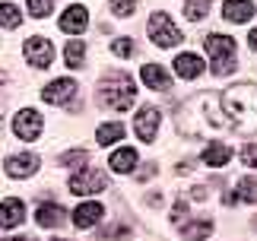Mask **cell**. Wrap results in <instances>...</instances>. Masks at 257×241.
I'll return each instance as SVG.
<instances>
[{
  "label": "cell",
  "mask_w": 257,
  "mask_h": 241,
  "mask_svg": "<svg viewBox=\"0 0 257 241\" xmlns=\"http://www.w3.org/2000/svg\"><path fill=\"white\" fill-rule=\"evenodd\" d=\"M225 120L238 134H257V89L254 83H238L222 95Z\"/></svg>",
  "instance_id": "obj_1"
},
{
  "label": "cell",
  "mask_w": 257,
  "mask_h": 241,
  "mask_svg": "<svg viewBox=\"0 0 257 241\" xmlns=\"http://www.w3.org/2000/svg\"><path fill=\"white\" fill-rule=\"evenodd\" d=\"M137 98V83L131 79V73H121V70H111V73L102 76L98 83V102L111 111H127Z\"/></svg>",
  "instance_id": "obj_2"
},
{
  "label": "cell",
  "mask_w": 257,
  "mask_h": 241,
  "mask_svg": "<svg viewBox=\"0 0 257 241\" xmlns=\"http://www.w3.org/2000/svg\"><path fill=\"white\" fill-rule=\"evenodd\" d=\"M203 48L213 57V73L216 76H229L235 70V38L232 35H206Z\"/></svg>",
  "instance_id": "obj_3"
},
{
  "label": "cell",
  "mask_w": 257,
  "mask_h": 241,
  "mask_svg": "<svg viewBox=\"0 0 257 241\" xmlns=\"http://www.w3.org/2000/svg\"><path fill=\"white\" fill-rule=\"evenodd\" d=\"M184 38V32H178V26L172 23L169 13H153L150 16V42L159 48H175Z\"/></svg>",
  "instance_id": "obj_4"
},
{
  "label": "cell",
  "mask_w": 257,
  "mask_h": 241,
  "mask_svg": "<svg viewBox=\"0 0 257 241\" xmlns=\"http://www.w3.org/2000/svg\"><path fill=\"white\" fill-rule=\"evenodd\" d=\"M42 127H45V120H42V114H38L35 108H23V111L13 117V134L19 140H26V143L42 137Z\"/></svg>",
  "instance_id": "obj_5"
},
{
  "label": "cell",
  "mask_w": 257,
  "mask_h": 241,
  "mask_svg": "<svg viewBox=\"0 0 257 241\" xmlns=\"http://www.w3.org/2000/svg\"><path fill=\"white\" fill-rule=\"evenodd\" d=\"M108 187V178L98 172V168H80L70 178V190L73 194H98V190Z\"/></svg>",
  "instance_id": "obj_6"
},
{
  "label": "cell",
  "mask_w": 257,
  "mask_h": 241,
  "mask_svg": "<svg viewBox=\"0 0 257 241\" xmlns=\"http://www.w3.org/2000/svg\"><path fill=\"white\" fill-rule=\"evenodd\" d=\"M23 51L32 67H51V60H54V45L48 38H29Z\"/></svg>",
  "instance_id": "obj_7"
},
{
  "label": "cell",
  "mask_w": 257,
  "mask_h": 241,
  "mask_svg": "<svg viewBox=\"0 0 257 241\" xmlns=\"http://www.w3.org/2000/svg\"><path fill=\"white\" fill-rule=\"evenodd\" d=\"M134 130H137V137H140L143 143H153L156 130H159V108H153V105L140 108V111H137V120H134Z\"/></svg>",
  "instance_id": "obj_8"
},
{
  "label": "cell",
  "mask_w": 257,
  "mask_h": 241,
  "mask_svg": "<svg viewBox=\"0 0 257 241\" xmlns=\"http://www.w3.org/2000/svg\"><path fill=\"white\" fill-rule=\"evenodd\" d=\"M4 172L10 178H29V175H35L38 172V156H32V153L10 156L7 162H4Z\"/></svg>",
  "instance_id": "obj_9"
},
{
  "label": "cell",
  "mask_w": 257,
  "mask_h": 241,
  "mask_svg": "<svg viewBox=\"0 0 257 241\" xmlns=\"http://www.w3.org/2000/svg\"><path fill=\"white\" fill-rule=\"evenodd\" d=\"M76 95V83L73 79H54L51 86H45L42 89V98L45 102H51V105H64V102H70V98Z\"/></svg>",
  "instance_id": "obj_10"
},
{
  "label": "cell",
  "mask_w": 257,
  "mask_h": 241,
  "mask_svg": "<svg viewBox=\"0 0 257 241\" xmlns=\"http://www.w3.org/2000/svg\"><path fill=\"white\" fill-rule=\"evenodd\" d=\"M26 219V203L23 200H16V197H10L0 203V228H13L19 225Z\"/></svg>",
  "instance_id": "obj_11"
},
{
  "label": "cell",
  "mask_w": 257,
  "mask_h": 241,
  "mask_svg": "<svg viewBox=\"0 0 257 241\" xmlns=\"http://www.w3.org/2000/svg\"><path fill=\"white\" fill-rule=\"evenodd\" d=\"M102 216H105V206L89 200V203H80V206L73 209V225H76V228H92Z\"/></svg>",
  "instance_id": "obj_12"
},
{
  "label": "cell",
  "mask_w": 257,
  "mask_h": 241,
  "mask_svg": "<svg viewBox=\"0 0 257 241\" xmlns=\"http://www.w3.org/2000/svg\"><path fill=\"white\" fill-rule=\"evenodd\" d=\"M175 73L181 76V79H197L203 73V57H197L191 51H184V54H178L175 57Z\"/></svg>",
  "instance_id": "obj_13"
},
{
  "label": "cell",
  "mask_w": 257,
  "mask_h": 241,
  "mask_svg": "<svg viewBox=\"0 0 257 241\" xmlns=\"http://www.w3.org/2000/svg\"><path fill=\"white\" fill-rule=\"evenodd\" d=\"M140 76H143V83L150 89H156V92H169V86H172V76L165 73L159 64H143Z\"/></svg>",
  "instance_id": "obj_14"
},
{
  "label": "cell",
  "mask_w": 257,
  "mask_h": 241,
  "mask_svg": "<svg viewBox=\"0 0 257 241\" xmlns=\"http://www.w3.org/2000/svg\"><path fill=\"white\" fill-rule=\"evenodd\" d=\"M222 16L229 19V23H248L254 16V0H225Z\"/></svg>",
  "instance_id": "obj_15"
},
{
  "label": "cell",
  "mask_w": 257,
  "mask_h": 241,
  "mask_svg": "<svg viewBox=\"0 0 257 241\" xmlns=\"http://www.w3.org/2000/svg\"><path fill=\"white\" fill-rule=\"evenodd\" d=\"M89 23V13H86V7H70L67 13L61 16V32L67 35H76V32H83Z\"/></svg>",
  "instance_id": "obj_16"
},
{
  "label": "cell",
  "mask_w": 257,
  "mask_h": 241,
  "mask_svg": "<svg viewBox=\"0 0 257 241\" xmlns=\"http://www.w3.org/2000/svg\"><path fill=\"white\" fill-rule=\"evenodd\" d=\"M137 162H140V156H137V149H131V146L117 149V153H114L111 159H108L111 172H117V175H127V172H134V168H137Z\"/></svg>",
  "instance_id": "obj_17"
},
{
  "label": "cell",
  "mask_w": 257,
  "mask_h": 241,
  "mask_svg": "<svg viewBox=\"0 0 257 241\" xmlns=\"http://www.w3.org/2000/svg\"><path fill=\"white\" fill-rule=\"evenodd\" d=\"M232 159V146H225V143H210L203 149V162L210 165V168H219V165H225Z\"/></svg>",
  "instance_id": "obj_18"
},
{
  "label": "cell",
  "mask_w": 257,
  "mask_h": 241,
  "mask_svg": "<svg viewBox=\"0 0 257 241\" xmlns=\"http://www.w3.org/2000/svg\"><path fill=\"white\" fill-rule=\"evenodd\" d=\"M35 219H38V225L54 228V225H61L64 213H61V206H57V203H42V206H38V213H35Z\"/></svg>",
  "instance_id": "obj_19"
},
{
  "label": "cell",
  "mask_w": 257,
  "mask_h": 241,
  "mask_svg": "<svg viewBox=\"0 0 257 241\" xmlns=\"http://www.w3.org/2000/svg\"><path fill=\"white\" fill-rule=\"evenodd\" d=\"M121 137H124V127H121V124H114V120H111V124H102V127L95 130L98 146H111V143H117Z\"/></svg>",
  "instance_id": "obj_20"
},
{
  "label": "cell",
  "mask_w": 257,
  "mask_h": 241,
  "mask_svg": "<svg viewBox=\"0 0 257 241\" xmlns=\"http://www.w3.org/2000/svg\"><path fill=\"white\" fill-rule=\"evenodd\" d=\"M210 232H213V222H203V219L187 222V225L181 228V235H184L187 241H203V238H210Z\"/></svg>",
  "instance_id": "obj_21"
},
{
  "label": "cell",
  "mask_w": 257,
  "mask_h": 241,
  "mask_svg": "<svg viewBox=\"0 0 257 241\" xmlns=\"http://www.w3.org/2000/svg\"><path fill=\"white\" fill-rule=\"evenodd\" d=\"M64 60H67V67H83V60H86V45L80 42V38H76V42H67Z\"/></svg>",
  "instance_id": "obj_22"
},
{
  "label": "cell",
  "mask_w": 257,
  "mask_h": 241,
  "mask_svg": "<svg viewBox=\"0 0 257 241\" xmlns=\"http://www.w3.org/2000/svg\"><path fill=\"white\" fill-rule=\"evenodd\" d=\"M23 23V13H19L16 4H0V26L4 29H16Z\"/></svg>",
  "instance_id": "obj_23"
},
{
  "label": "cell",
  "mask_w": 257,
  "mask_h": 241,
  "mask_svg": "<svg viewBox=\"0 0 257 241\" xmlns=\"http://www.w3.org/2000/svg\"><path fill=\"white\" fill-rule=\"evenodd\" d=\"M206 13H210V0H187V7H184V16L191 19V23H197V19H203Z\"/></svg>",
  "instance_id": "obj_24"
},
{
  "label": "cell",
  "mask_w": 257,
  "mask_h": 241,
  "mask_svg": "<svg viewBox=\"0 0 257 241\" xmlns=\"http://www.w3.org/2000/svg\"><path fill=\"white\" fill-rule=\"evenodd\" d=\"M86 159H89L86 149H70V153L61 156V165L64 168H86Z\"/></svg>",
  "instance_id": "obj_25"
},
{
  "label": "cell",
  "mask_w": 257,
  "mask_h": 241,
  "mask_svg": "<svg viewBox=\"0 0 257 241\" xmlns=\"http://www.w3.org/2000/svg\"><path fill=\"white\" fill-rule=\"evenodd\" d=\"M238 200H244V203H257V178H241L238 181Z\"/></svg>",
  "instance_id": "obj_26"
},
{
  "label": "cell",
  "mask_w": 257,
  "mask_h": 241,
  "mask_svg": "<svg viewBox=\"0 0 257 241\" xmlns=\"http://www.w3.org/2000/svg\"><path fill=\"white\" fill-rule=\"evenodd\" d=\"M124 235H131V228H127L124 222L108 225V228H102V232H98V238H102V241H117V238H124Z\"/></svg>",
  "instance_id": "obj_27"
},
{
  "label": "cell",
  "mask_w": 257,
  "mask_h": 241,
  "mask_svg": "<svg viewBox=\"0 0 257 241\" xmlns=\"http://www.w3.org/2000/svg\"><path fill=\"white\" fill-rule=\"evenodd\" d=\"M51 7H54V0H29V13H32L35 19H42L51 13Z\"/></svg>",
  "instance_id": "obj_28"
},
{
  "label": "cell",
  "mask_w": 257,
  "mask_h": 241,
  "mask_svg": "<svg viewBox=\"0 0 257 241\" xmlns=\"http://www.w3.org/2000/svg\"><path fill=\"white\" fill-rule=\"evenodd\" d=\"M137 10V0H111V13L114 16H131Z\"/></svg>",
  "instance_id": "obj_29"
},
{
  "label": "cell",
  "mask_w": 257,
  "mask_h": 241,
  "mask_svg": "<svg viewBox=\"0 0 257 241\" xmlns=\"http://www.w3.org/2000/svg\"><path fill=\"white\" fill-rule=\"evenodd\" d=\"M111 51H114L117 57H131V54H134V42H131V38H114Z\"/></svg>",
  "instance_id": "obj_30"
},
{
  "label": "cell",
  "mask_w": 257,
  "mask_h": 241,
  "mask_svg": "<svg viewBox=\"0 0 257 241\" xmlns=\"http://www.w3.org/2000/svg\"><path fill=\"white\" fill-rule=\"evenodd\" d=\"M241 162L248 165V168H257V146L254 143H248V146L241 149Z\"/></svg>",
  "instance_id": "obj_31"
},
{
  "label": "cell",
  "mask_w": 257,
  "mask_h": 241,
  "mask_svg": "<svg viewBox=\"0 0 257 241\" xmlns=\"http://www.w3.org/2000/svg\"><path fill=\"white\" fill-rule=\"evenodd\" d=\"M184 216H187V203H184V200H178V203L172 206V219L178 222V219H184Z\"/></svg>",
  "instance_id": "obj_32"
},
{
  "label": "cell",
  "mask_w": 257,
  "mask_h": 241,
  "mask_svg": "<svg viewBox=\"0 0 257 241\" xmlns=\"http://www.w3.org/2000/svg\"><path fill=\"white\" fill-rule=\"evenodd\" d=\"M222 203H225V206H235V203H238V197H235V194H229V190H225V194H222Z\"/></svg>",
  "instance_id": "obj_33"
},
{
  "label": "cell",
  "mask_w": 257,
  "mask_h": 241,
  "mask_svg": "<svg viewBox=\"0 0 257 241\" xmlns=\"http://www.w3.org/2000/svg\"><path fill=\"white\" fill-rule=\"evenodd\" d=\"M248 45H251V48H254V51H257V29H254V32L248 35Z\"/></svg>",
  "instance_id": "obj_34"
},
{
  "label": "cell",
  "mask_w": 257,
  "mask_h": 241,
  "mask_svg": "<svg viewBox=\"0 0 257 241\" xmlns=\"http://www.w3.org/2000/svg\"><path fill=\"white\" fill-rule=\"evenodd\" d=\"M4 241H29L26 235H19V238H4Z\"/></svg>",
  "instance_id": "obj_35"
},
{
  "label": "cell",
  "mask_w": 257,
  "mask_h": 241,
  "mask_svg": "<svg viewBox=\"0 0 257 241\" xmlns=\"http://www.w3.org/2000/svg\"><path fill=\"white\" fill-rule=\"evenodd\" d=\"M254 232H257V216H254Z\"/></svg>",
  "instance_id": "obj_36"
},
{
  "label": "cell",
  "mask_w": 257,
  "mask_h": 241,
  "mask_svg": "<svg viewBox=\"0 0 257 241\" xmlns=\"http://www.w3.org/2000/svg\"><path fill=\"white\" fill-rule=\"evenodd\" d=\"M57 241H61V238H57Z\"/></svg>",
  "instance_id": "obj_37"
}]
</instances>
